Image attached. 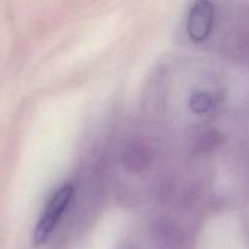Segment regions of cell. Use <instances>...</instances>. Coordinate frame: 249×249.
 Segmentation results:
<instances>
[{
    "label": "cell",
    "mask_w": 249,
    "mask_h": 249,
    "mask_svg": "<svg viewBox=\"0 0 249 249\" xmlns=\"http://www.w3.org/2000/svg\"><path fill=\"white\" fill-rule=\"evenodd\" d=\"M72 197L73 187L71 185H63L53 195L50 201L46 203L40 220L38 221L36 230H34V245H41L48 240L55 226L57 225L62 213L70 204Z\"/></svg>",
    "instance_id": "obj_1"
},
{
    "label": "cell",
    "mask_w": 249,
    "mask_h": 249,
    "mask_svg": "<svg viewBox=\"0 0 249 249\" xmlns=\"http://www.w3.org/2000/svg\"><path fill=\"white\" fill-rule=\"evenodd\" d=\"M214 5L208 1L197 2L191 10L187 22V31L194 40H204L213 26Z\"/></svg>",
    "instance_id": "obj_2"
},
{
    "label": "cell",
    "mask_w": 249,
    "mask_h": 249,
    "mask_svg": "<svg viewBox=\"0 0 249 249\" xmlns=\"http://www.w3.org/2000/svg\"><path fill=\"white\" fill-rule=\"evenodd\" d=\"M191 106L194 111L201 113V112L207 111V109L209 108V106H211V100H209V97L207 96V95L197 94L195 95L194 99H192Z\"/></svg>",
    "instance_id": "obj_3"
}]
</instances>
